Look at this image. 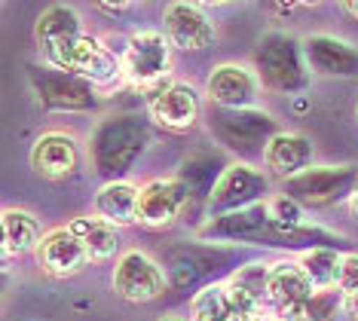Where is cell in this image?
Returning <instances> with one entry per match:
<instances>
[{
  "mask_svg": "<svg viewBox=\"0 0 358 321\" xmlns=\"http://www.w3.org/2000/svg\"><path fill=\"white\" fill-rule=\"evenodd\" d=\"M303 62H306L303 46L294 37L273 31V34H266L257 43L255 73H257L260 86L282 92V95H294L300 89H306V80H309Z\"/></svg>",
  "mask_w": 358,
  "mask_h": 321,
  "instance_id": "1",
  "label": "cell"
},
{
  "mask_svg": "<svg viewBox=\"0 0 358 321\" xmlns=\"http://www.w3.org/2000/svg\"><path fill=\"white\" fill-rule=\"evenodd\" d=\"M172 43L162 31H135L123 46V80L138 92L159 86L172 73Z\"/></svg>",
  "mask_w": 358,
  "mask_h": 321,
  "instance_id": "2",
  "label": "cell"
},
{
  "mask_svg": "<svg viewBox=\"0 0 358 321\" xmlns=\"http://www.w3.org/2000/svg\"><path fill=\"white\" fill-rule=\"evenodd\" d=\"M144 141H148V131H144V126H138L132 117L104 120L101 126L95 129L92 144H89L95 171L110 175V180H120L117 175H123L138 159V153L144 150Z\"/></svg>",
  "mask_w": 358,
  "mask_h": 321,
  "instance_id": "3",
  "label": "cell"
},
{
  "mask_svg": "<svg viewBox=\"0 0 358 321\" xmlns=\"http://www.w3.org/2000/svg\"><path fill=\"white\" fill-rule=\"evenodd\" d=\"M34 40L46 68L74 73V52L77 43L83 40V19L74 6H46L34 24Z\"/></svg>",
  "mask_w": 358,
  "mask_h": 321,
  "instance_id": "4",
  "label": "cell"
},
{
  "mask_svg": "<svg viewBox=\"0 0 358 321\" xmlns=\"http://www.w3.org/2000/svg\"><path fill=\"white\" fill-rule=\"evenodd\" d=\"M358 184V169L355 166H313L303 175L291 178L282 184L285 196H291L300 205H331L337 199H349L352 187Z\"/></svg>",
  "mask_w": 358,
  "mask_h": 321,
  "instance_id": "5",
  "label": "cell"
},
{
  "mask_svg": "<svg viewBox=\"0 0 358 321\" xmlns=\"http://www.w3.org/2000/svg\"><path fill=\"white\" fill-rule=\"evenodd\" d=\"M113 291L126 303H150L159 300L169 287V276L150 254L144 251H123L113 266Z\"/></svg>",
  "mask_w": 358,
  "mask_h": 321,
  "instance_id": "6",
  "label": "cell"
},
{
  "mask_svg": "<svg viewBox=\"0 0 358 321\" xmlns=\"http://www.w3.org/2000/svg\"><path fill=\"white\" fill-rule=\"evenodd\" d=\"M144 107H148L150 120L166 131L193 129L202 113L199 92L190 83H178V80H166V83L148 89L144 92Z\"/></svg>",
  "mask_w": 358,
  "mask_h": 321,
  "instance_id": "7",
  "label": "cell"
},
{
  "mask_svg": "<svg viewBox=\"0 0 358 321\" xmlns=\"http://www.w3.org/2000/svg\"><path fill=\"white\" fill-rule=\"evenodd\" d=\"M270 178L264 169H255L251 162H233L221 171L217 184L208 193V208L217 214L227 211H239L248 205H257V196L266 193Z\"/></svg>",
  "mask_w": 358,
  "mask_h": 321,
  "instance_id": "8",
  "label": "cell"
},
{
  "mask_svg": "<svg viewBox=\"0 0 358 321\" xmlns=\"http://www.w3.org/2000/svg\"><path fill=\"white\" fill-rule=\"evenodd\" d=\"M211 135L230 150H251V147L264 150L275 131L273 117H266L264 110H251V107L248 110H224V107H215L211 110Z\"/></svg>",
  "mask_w": 358,
  "mask_h": 321,
  "instance_id": "9",
  "label": "cell"
},
{
  "mask_svg": "<svg viewBox=\"0 0 358 321\" xmlns=\"http://www.w3.org/2000/svg\"><path fill=\"white\" fill-rule=\"evenodd\" d=\"M162 34L181 52H202L215 46L217 28L202 3H169L162 10Z\"/></svg>",
  "mask_w": 358,
  "mask_h": 321,
  "instance_id": "10",
  "label": "cell"
},
{
  "mask_svg": "<svg viewBox=\"0 0 358 321\" xmlns=\"http://www.w3.org/2000/svg\"><path fill=\"white\" fill-rule=\"evenodd\" d=\"M80 141L68 131H43L34 144H31L28 162L31 171L43 180H68L80 171Z\"/></svg>",
  "mask_w": 358,
  "mask_h": 321,
  "instance_id": "11",
  "label": "cell"
},
{
  "mask_svg": "<svg viewBox=\"0 0 358 321\" xmlns=\"http://www.w3.org/2000/svg\"><path fill=\"white\" fill-rule=\"evenodd\" d=\"M257 89H260V80L255 68L239 62L217 64V68H211L206 80L208 101L215 107H224V110H248L257 101Z\"/></svg>",
  "mask_w": 358,
  "mask_h": 321,
  "instance_id": "12",
  "label": "cell"
},
{
  "mask_svg": "<svg viewBox=\"0 0 358 321\" xmlns=\"http://www.w3.org/2000/svg\"><path fill=\"white\" fill-rule=\"evenodd\" d=\"M187 202H190V193L178 178H153L148 184H141L138 224L148 229H166L181 217Z\"/></svg>",
  "mask_w": 358,
  "mask_h": 321,
  "instance_id": "13",
  "label": "cell"
},
{
  "mask_svg": "<svg viewBox=\"0 0 358 321\" xmlns=\"http://www.w3.org/2000/svg\"><path fill=\"white\" fill-rule=\"evenodd\" d=\"M31 86H34L40 101L52 110H89L95 104V86H89L77 73L31 68Z\"/></svg>",
  "mask_w": 358,
  "mask_h": 321,
  "instance_id": "14",
  "label": "cell"
},
{
  "mask_svg": "<svg viewBox=\"0 0 358 321\" xmlns=\"http://www.w3.org/2000/svg\"><path fill=\"white\" fill-rule=\"evenodd\" d=\"M37 266L52 278H74L80 276L86 266H92L86 245L71 233V227H55L43 236L40 248L34 251Z\"/></svg>",
  "mask_w": 358,
  "mask_h": 321,
  "instance_id": "15",
  "label": "cell"
},
{
  "mask_svg": "<svg viewBox=\"0 0 358 321\" xmlns=\"http://www.w3.org/2000/svg\"><path fill=\"white\" fill-rule=\"evenodd\" d=\"M313 159H315L313 141L306 135H297V131H275L270 138V144L264 147L266 175L279 178L282 184L303 175L306 169H313Z\"/></svg>",
  "mask_w": 358,
  "mask_h": 321,
  "instance_id": "16",
  "label": "cell"
},
{
  "mask_svg": "<svg viewBox=\"0 0 358 321\" xmlns=\"http://www.w3.org/2000/svg\"><path fill=\"white\" fill-rule=\"evenodd\" d=\"M74 73L89 86H113L123 80V55L113 46H104L101 37L83 34L74 52Z\"/></svg>",
  "mask_w": 358,
  "mask_h": 321,
  "instance_id": "17",
  "label": "cell"
},
{
  "mask_svg": "<svg viewBox=\"0 0 358 321\" xmlns=\"http://www.w3.org/2000/svg\"><path fill=\"white\" fill-rule=\"evenodd\" d=\"M303 55L319 77H352L358 73V49L331 34H313L303 40Z\"/></svg>",
  "mask_w": 358,
  "mask_h": 321,
  "instance_id": "18",
  "label": "cell"
},
{
  "mask_svg": "<svg viewBox=\"0 0 358 321\" xmlns=\"http://www.w3.org/2000/svg\"><path fill=\"white\" fill-rule=\"evenodd\" d=\"M313 294H315V287L309 285L300 260L270 263V282H266V306H270V315H279V312L297 306V303L313 297Z\"/></svg>",
  "mask_w": 358,
  "mask_h": 321,
  "instance_id": "19",
  "label": "cell"
},
{
  "mask_svg": "<svg viewBox=\"0 0 358 321\" xmlns=\"http://www.w3.org/2000/svg\"><path fill=\"white\" fill-rule=\"evenodd\" d=\"M266 282H270V263H245V266L236 269L224 282L233 312H270Z\"/></svg>",
  "mask_w": 358,
  "mask_h": 321,
  "instance_id": "20",
  "label": "cell"
},
{
  "mask_svg": "<svg viewBox=\"0 0 358 321\" xmlns=\"http://www.w3.org/2000/svg\"><path fill=\"white\" fill-rule=\"evenodd\" d=\"M138 199H141V187L129 184V180H108L95 193L92 208L101 220H108V224L120 229V227L138 224Z\"/></svg>",
  "mask_w": 358,
  "mask_h": 321,
  "instance_id": "21",
  "label": "cell"
},
{
  "mask_svg": "<svg viewBox=\"0 0 358 321\" xmlns=\"http://www.w3.org/2000/svg\"><path fill=\"white\" fill-rule=\"evenodd\" d=\"M3 224V257H22V254H34L43 242V224L34 211L28 208H3L0 214Z\"/></svg>",
  "mask_w": 358,
  "mask_h": 321,
  "instance_id": "22",
  "label": "cell"
},
{
  "mask_svg": "<svg viewBox=\"0 0 358 321\" xmlns=\"http://www.w3.org/2000/svg\"><path fill=\"white\" fill-rule=\"evenodd\" d=\"M264 229H270V208L266 202H257L239 211L217 214L206 233L215 238H227V242H248V238L264 236Z\"/></svg>",
  "mask_w": 358,
  "mask_h": 321,
  "instance_id": "23",
  "label": "cell"
},
{
  "mask_svg": "<svg viewBox=\"0 0 358 321\" xmlns=\"http://www.w3.org/2000/svg\"><path fill=\"white\" fill-rule=\"evenodd\" d=\"M68 227H71V233L86 245L92 263H104V260L117 257L120 242H123V238H120V229L113 224H108V220H101L99 214H80V217H74Z\"/></svg>",
  "mask_w": 358,
  "mask_h": 321,
  "instance_id": "24",
  "label": "cell"
},
{
  "mask_svg": "<svg viewBox=\"0 0 358 321\" xmlns=\"http://www.w3.org/2000/svg\"><path fill=\"white\" fill-rule=\"evenodd\" d=\"M340 263H343V257L331 248H313L300 257V266H303L309 285H313L315 291H337Z\"/></svg>",
  "mask_w": 358,
  "mask_h": 321,
  "instance_id": "25",
  "label": "cell"
},
{
  "mask_svg": "<svg viewBox=\"0 0 358 321\" xmlns=\"http://www.w3.org/2000/svg\"><path fill=\"white\" fill-rule=\"evenodd\" d=\"M343 309V294L340 291H315L309 300L297 303V306L273 315V321H331Z\"/></svg>",
  "mask_w": 358,
  "mask_h": 321,
  "instance_id": "26",
  "label": "cell"
},
{
  "mask_svg": "<svg viewBox=\"0 0 358 321\" xmlns=\"http://www.w3.org/2000/svg\"><path fill=\"white\" fill-rule=\"evenodd\" d=\"M233 303L227 297V285H206L190 300V321H230Z\"/></svg>",
  "mask_w": 358,
  "mask_h": 321,
  "instance_id": "27",
  "label": "cell"
},
{
  "mask_svg": "<svg viewBox=\"0 0 358 321\" xmlns=\"http://www.w3.org/2000/svg\"><path fill=\"white\" fill-rule=\"evenodd\" d=\"M337 291L343 294H355L358 291V254H343L340 263V278H337Z\"/></svg>",
  "mask_w": 358,
  "mask_h": 321,
  "instance_id": "28",
  "label": "cell"
},
{
  "mask_svg": "<svg viewBox=\"0 0 358 321\" xmlns=\"http://www.w3.org/2000/svg\"><path fill=\"white\" fill-rule=\"evenodd\" d=\"M230 321H273V315H266V312H233Z\"/></svg>",
  "mask_w": 358,
  "mask_h": 321,
  "instance_id": "29",
  "label": "cell"
},
{
  "mask_svg": "<svg viewBox=\"0 0 358 321\" xmlns=\"http://www.w3.org/2000/svg\"><path fill=\"white\" fill-rule=\"evenodd\" d=\"M343 312L352 321H358V291L355 294H346V297H343Z\"/></svg>",
  "mask_w": 358,
  "mask_h": 321,
  "instance_id": "30",
  "label": "cell"
},
{
  "mask_svg": "<svg viewBox=\"0 0 358 321\" xmlns=\"http://www.w3.org/2000/svg\"><path fill=\"white\" fill-rule=\"evenodd\" d=\"M95 10L110 13V15H120V13H129V10H132V3H95Z\"/></svg>",
  "mask_w": 358,
  "mask_h": 321,
  "instance_id": "31",
  "label": "cell"
},
{
  "mask_svg": "<svg viewBox=\"0 0 358 321\" xmlns=\"http://www.w3.org/2000/svg\"><path fill=\"white\" fill-rule=\"evenodd\" d=\"M340 13H346L349 19L358 22V0H343V3H340Z\"/></svg>",
  "mask_w": 358,
  "mask_h": 321,
  "instance_id": "32",
  "label": "cell"
},
{
  "mask_svg": "<svg viewBox=\"0 0 358 321\" xmlns=\"http://www.w3.org/2000/svg\"><path fill=\"white\" fill-rule=\"evenodd\" d=\"M346 202H349V214H352V217L358 220V184L352 187V196H349Z\"/></svg>",
  "mask_w": 358,
  "mask_h": 321,
  "instance_id": "33",
  "label": "cell"
},
{
  "mask_svg": "<svg viewBox=\"0 0 358 321\" xmlns=\"http://www.w3.org/2000/svg\"><path fill=\"white\" fill-rule=\"evenodd\" d=\"M355 120H358V101H355Z\"/></svg>",
  "mask_w": 358,
  "mask_h": 321,
  "instance_id": "34",
  "label": "cell"
},
{
  "mask_svg": "<svg viewBox=\"0 0 358 321\" xmlns=\"http://www.w3.org/2000/svg\"><path fill=\"white\" fill-rule=\"evenodd\" d=\"M166 321H178V318H166Z\"/></svg>",
  "mask_w": 358,
  "mask_h": 321,
  "instance_id": "35",
  "label": "cell"
}]
</instances>
